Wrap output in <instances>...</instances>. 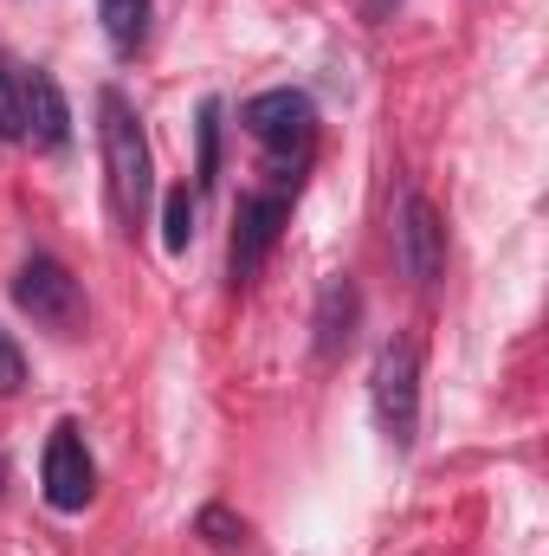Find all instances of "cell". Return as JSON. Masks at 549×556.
Instances as JSON below:
<instances>
[{
	"instance_id": "cell-1",
	"label": "cell",
	"mask_w": 549,
	"mask_h": 556,
	"mask_svg": "<svg viewBox=\"0 0 549 556\" xmlns=\"http://www.w3.org/2000/svg\"><path fill=\"white\" fill-rule=\"evenodd\" d=\"M98 142H104V175H111V201L124 220H142L149 207V142H142V124L130 111L124 91H104L98 98Z\"/></svg>"
},
{
	"instance_id": "cell-2",
	"label": "cell",
	"mask_w": 549,
	"mask_h": 556,
	"mask_svg": "<svg viewBox=\"0 0 549 556\" xmlns=\"http://www.w3.org/2000/svg\"><path fill=\"white\" fill-rule=\"evenodd\" d=\"M369 395H375V420H382V433L408 453L413 427H420V343H413V337H388V343L375 350Z\"/></svg>"
},
{
	"instance_id": "cell-3",
	"label": "cell",
	"mask_w": 549,
	"mask_h": 556,
	"mask_svg": "<svg viewBox=\"0 0 549 556\" xmlns=\"http://www.w3.org/2000/svg\"><path fill=\"white\" fill-rule=\"evenodd\" d=\"M13 304H20L33 324H46V330H78V324H85V291H78V278L65 273L59 260H46V253H33V260L13 273Z\"/></svg>"
},
{
	"instance_id": "cell-4",
	"label": "cell",
	"mask_w": 549,
	"mask_h": 556,
	"mask_svg": "<svg viewBox=\"0 0 549 556\" xmlns=\"http://www.w3.org/2000/svg\"><path fill=\"white\" fill-rule=\"evenodd\" d=\"M240 130L253 142H266V149H278V155L310 149V137H317V104L304 91L278 85V91H259V98L240 104Z\"/></svg>"
},
{
	"instance_id": "cell-5",
	"label": "cell",
	"mask_w": 549,
	"mask_h": 556,
	"mask_svg": "<svg viewBox=\"0 0 549 556\" xmlns=\"http://www.w3.org/2000/svg\"><path fill=\"white\" fill-rule=\"evenodd\" d=\"M39 485H46V505H52V511H85V505H91L98 466H91V453H85L78 420H59V427H52L46 459H39Z\"/></svg>"
},
{
	"instance_id": "cell-6",
	"label": "cell",
	"mask_w": 549,
	"mask_h": 556,
	"mask_svg": "<svg viewBox=\"0 0 549 556\" xmlns=\"http://www.w3.org/2000/svg\"><path fill=\"white\" fill-rule=\"evenodd\" d=\"M395 260H401V273L413 285H433L446 273V227H439L433 201L413 194V188L401 194V214H395Z\"/></svg>"
},
{
	"instance_id": "cell-7",
	"label": "cell",
	"mask_w": 549,
	"mask_h": 556,
	"mask_svg": "<svg viewBox=\"0 0 549 556\" xmlns=\"http://www.w3.org/2000/svg\"><path fill=\"white\" fill-rule=\"evenodd\" d=\"M284 194H240V207H233V285H246V278L266 266V253L278 247V227H284Z\"/></svg>"
},
{
	"instance_id": "cell-8",
	"label": "cell",
	"mask_w": 549,
	"mask_h": 556,
	"mask_svg": "<svg viewBox=\"0 0 549 556\" xmlns=\"http://www.w3.org/2000/svg\"><path fill=\"white\" fill-rule=\"evenodd\" d=\"M20 117H26V137L39 149H65L72 111H65V91L52 85V72H20Z\"/></svg>"
},
{
	"instance_id": "cell-9",
	"label": "cell",
	"mask_w": 549,
	"mask_h": 556,
	"mask_svg": "<svg viewBox=\"0 0 549 556\" xmlns=\"http://www.w3.org/2000/svg\"><path fill=\"white\" fill-rule=\"evenodd\" d=\"M356 311H362L356 285H349V278H330L323 298H317V356H323V363H336V356L349 350V337H356Z\"/></svg>"
},
{
	"instance_id": "cell-10",
	"label": "cell",
	"mask_w": 549,
	"mask_h": 556,
	"mask_svg": "<svg viewBox=\"0 0 549 556\" xmlns=\"http://www.w3.org/2000/svg\"><path fill=\"white\" fill-rule=\"evenodd\" d=\"M98 20H104L117 52H137L149 39V0H98Z\"/></svg>"
},
{
	"instance_id": "cell-11",
	"label": "cell",
	"mask_w": 549,
	"mask_h": 556,
	"mask_svg": "<svg viewBox=\"0 0 549 556\" xmlns=\"http://www.w3.org/2000/svg\"><path fill=\"white\" fill-rule=\"evenodd\" d=\"M188 240H194V194L175 188V194L162 201V247H168V253H188Z\"/></svg>"
},
{
	"instance_id": "cell-12",
	"label": "cell",
	"mask_w": 549,
	"mask_h": 556,
	"mask_svg": "<svg viewBox=\"0 0 549 556\" xmlns=\"http://www.w3.org/2000/svg\"><path fill=\"white\" fill-rule=\"evenodd\" d=\"M194 531H201V538H207L220 556H240V544H246V525H240L227 505H207V511L194 518Z\"/></svg>"
},
{
	"instance_id": "cell-13",
	"label": "cell",
	"mask_w": 549,
	"mask_h": 556,
	"mask_svg": "<svg viewBox=\"0 0 549 556\" xmlns=\"http://www.w3.org/2000/svg\"><path fill=\"white\" fill-rule=\"evenodd\" d=\"M220 175V98H201V188Z\"/></svg>"
},
{
	"instance_id": "cell-14",
	"label": "cell",
	"mask_w": 549,
	"mask_h": 556,
	"mask_svg": "<svg viewBox=\"0 0 549 556\" xmlns=\"http://www.w3.org/2000/svg\"><path fill=\"white\" fill-rule=\"evenodd\" d=\"M26 137V117H20V72L0 59V142Z\"/></svg>"
},
{
	"instance_id": "cell-15",
	"label": "cell",
	"mask_w": 549,
	"mask_h": 556,
	"mask_svg": "<svg viewBox=\"0 0 549 556\" xmlns=\"http://www.w3.org/2000/svg\"><path fill=\"white\" fill-rule=\"evenodd\" d=\"M20 382H26V356H20L13 337L0 330V395H20Z\"/></svg>"
},
{
	"instance_id": "cell-16",
	"label": "cell",
	"mask_w": 549,
	"mask_h": 556,
	"mask_svg": "<svg viewBox=\"0 0 549 556\" xmlns=\"http://www.w3.org/2000/svg\"><path fill=\"white\" fill-rule=\"evenodd\" d=\"M0 479H7V466H0Z\"/></svg>"
}]
</instances>
